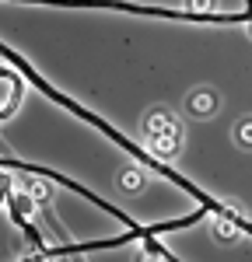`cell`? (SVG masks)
Segmentation results:
<instances>
[{"label": "cell", "instance_id": "4", "mask_svg": "<svg viewBox=\"0 0 252 262\" xmlns=\"http://www.w3.org/2000/svg\"><path fill=\"white\" fill-rule=\"evenodd\" d=\"M116 185H119L123 196H140L147 185H151V175H147L144 168H137V164H126V168H119V175H116Z\"/></svg>", "mask_w": 252, "mask_h": 262}, {"label": "cell", "instance_id": "3", "mask_svg": "<svg viewBox=\"0 0 252 262\" xmlns=\"http://www.w3.org/2000/svg\"><path fill=\"white\" fill-rule=\"evenodd\" d=\"M175 122H179V116H175L168 105H151L144 116H140V133H144L147 140H151V137L165 133L168 126H175Z\"/></svg>", "mask_w": 252, "mask_h": 262}, {"label": "cell", "instance_id": "10", "mask_svg": "<svg viewBox=\"0 0 252 262\" xmlns=\"http://www.w3.org/2000/svg\"><path fill=\"white\" fill-rule=\"evenodd\" d=\"M249 39H252V25H249Z\"/></svg>", "mask_w": 252, "mask_h": 262}, {"label": "cell", "instance_id": "5", "mask_svg": "<svg viewBox=\"0 0 252 262\" xmlns=\"http://www.w3.org/2000/svg\"><path fill=\"white\" fill-rule=\"evenodd\" d=\"M210 238L217 245H235L242 238V227L235 221H228V217H214V221H210Z\"/></svg>", "mask_w": 252, "mask_h": 262}, {"label": "cell", "instance_id": "7", "mask_svg": "<svg viewBox=\"0 0 252 262\" xmlns=\"http://www.w3.org/2000/svg\"><path fill=\"white\" fill-rule=\"evenodd\" d=\"M25 192H28L32 200H35V206H39V210H46V213H49V200H53V189H49V182H46V179H28V182H25Z\"/></svg>", "mask_w": 252, "mask_h": 262}, {"label": "cell", "instance_id": "1", "mask_svg": "<svg viewBox=\"0 0 252 262\" xmlns=\"http://www.w3.org/2000/svg\"><path fill=\"white\" fill-rule=\"evenodd\" d=\"M221 108H224V98H221V91L210 88V84L189 88L186 98H182V112H186V119H193V122H210Z\"/></svg>", "mask_w": 252, "mask_h": 262}, {"label": "cell", "instance_id": "2", "mask_svg": "<svg viewBox=\"0 0 252 262\" xmlns=\"http://www.w3.org/2000/svg\"><path fill=\"white\" fill-rule=\"evenodd\" d=\"M182 147H186V126H182V119L175 122V126H168L165 133H158V137L147 140V150L158 161H175L182 154Z\"/></svg>", "mask_w": 252, "mask_h": 262}, {"label": "cell", "instance_id": "8", "mask_svg": "<svg viewBox=\"0 0 252 262\" xmlns=\"http://www.w3.org/2000/svg\"><path fill=\"white\" fill-rule=\"evenodd\" d=\"M182 7H186L189 14H217L221 11V0H182Z\"/></svg>", "mask_w": 252, "mask_h": 262}, {"label": "cell", "instance_id": "9", "mask_svg": "<svg viewBox=\"0 0 252 262\" xmlns=\"http://www.w3.org/2000/svg\"><path fill=\"white\" fill-rule=\"evenodd\" d=\"M18 98H21V88L14 84V77H11V91H7V105L0 108V119H11V116H14V108H18Z\"/></svg>", "mask_w": 252, "mask_h": 262}, {"label": "cell", "instance_id": "6", "mask_svg": "<svg viewBox=\"0 0 252 262\" xmlns=\"http://www.w3.org/2000/svg\"><path fill=\"white\" fill-rule=\"evenodd\" d=\"M231 143H235L242 154H252V116L235 119V126H231Z\"/></svg>", "mask_w": 252, "mask_h": 262}]
</instances>
